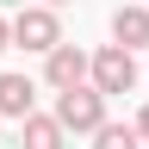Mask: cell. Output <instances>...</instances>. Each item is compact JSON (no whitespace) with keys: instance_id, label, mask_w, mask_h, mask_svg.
Segmentation results:
<instances>
[{"instance_id":"cell-1","label":"cell","mask_w":149,"mask_h":149,"mask_svg":"<svg viewBox=\"0 0 149 149\" xmlns=\"http://www.w3.org/2000/svg\"><path fill=\"white\" fill-rule=\"evenodd\" d=\"M56 118H62V130H68V137H93V130L106 124V93L93 87V81L62 87V93H56Z\"/></svg>"},{"instance_id":"cell-2","label":"cell","mask_w":149,"mask_h":149,"mask_svg":"<svg viewBox=\"0 0 149 149\" xmlns=\"http://www.w3.org/2000/svg\"><path fill=\"white\" fill-rule=\"evenodd\" d=\"M13 44H19V50H37V56H44L50 44H62V19H56L50 0H37V6H31V0L13 6Z\"/></svg>"},{"instance_id":"cell-3","label":"cell","mask_w":149,"mask_h":149,"mask_svg":"<svg viewBox=\"0 0 149 149\" xmlns=\"http://www.w3.org/2000/svg\"><path fill=\"white\" fill-rule=\"evenodd\" d=\"M93 87L106 93H130L137 87V50H124V44H106V50H93V74H87Z\"/></svg>"},{"instance_id":"cell-4","label":"cell","mask_w":149,"mask_h":149,"mask_svg":"<svg viewBox=\"0 0 149 149\" xmlns=\"http://www.w3.org/2000/svg\"><path fill=\"white\" fill-rule=\"evenodd\" d=\"M87 74H93V56H87V50H74L68 37H62V44H50V50H44V81H50L56 93H62V87H81Z\"/></svg>"},{"instance_id":"cell-5","label":"cell","mask_w":149,"mask_h":149,"mask_svg":"<svg viewBox=\"0 0 149 149\" xmlns=\"http://www.w3.org/2000/svg\"><path fill=\"white\" fill-rule=\"evenodd\" d=\"M19 124H25V130H19V143H25V149H68V130H62L56 112H25Z\"/></svg>"},{"instance_id":"cell-6","label":"cell","mask_w":149,"mask_h":149,"mask_svg":"<svg viewBox=\"0 0 149 149\" xmlns=\"http://www.w3.org/2000/svg\"><path fill=\"white\" fill-rule=\"evenodd\" d=\"M112 44L143 50L149 44V6H118V13H112Z\"/></svg>"},{"instance_id":"cell-7","label":"cell","mask_w":149,"mask_h":149,"mask_svg":"<svg viewBox=\"0 0 149 149\" xmlns=\"http://www.w3.org/2000/svg\"><path fill=\"white\" fill-rule=\"evenodd\" d=\"M25 112H37V87L25 74H0V118H25Z\"/></svg>"},{"instance_id":"cell-8","label":"cell","mask_w":149,"mask_h":149,"mask_svg":"<svg viewBox=\"0 0 149 149\" xmlns=\"http://www.w3.org/2000/svg\"><path fill=\"white\" fill-rule=\"evenodd\" d=\"M93 149H143V130L137 124H100V130H93Z\"/></svg>"},{"instance_id":"cell-9","label":"cell","mask_w":149,"mask_h":149,"mask_svg":"<svg viewBox=\"0 0 149 149\" xmlns=\"http://www.w3.org/2000/svg\"><path fill=\"white\" fill-rule=\"evenodd\" d=\"M0 50H13V19L0 13Z\"/></svg>"},{"instance_id":"cell-10","label":"cell","mask_w":149,"mask_h":149,"mask_svg":"<svg viewBox=\"0 0 149 149\" xmlns=\"http://www.w3.org/2000/svg\"><path fill=\"white\" fill-rule=\"evenodd\" d=\"M137 130H143V143H149V106H143V112H137Z\"/></svg>"},{"instance_id":"cell-11","label":"cell","mask_w":149,"mask_h":149,"mask_svg":"<svg viewBox=\"0 0 149 149\" xmlns=\"http://www.w3.org/2000/svg\"><path fill=\"white\" fill-rule=\"evenodd\" d=\"M0 6H25V0H0Z\"/></svg>"},{"instance_id":"cell-12","label":"cell","mask_w":149,"mask_h":149,"mask_svg":"<svg viewBox=\"0 0 149 149\" xmlns=\"http://www.w3.org/2000/svg\"><path fill=\"white\" fill-rule=\"evenodd\" d=\"M50 6H68V0H50Z\"/></svg>"},{"instance_id":"cell-13","label":"cell","mask_w":149,"mask_h":149,"mask_svg":"<svg viewBox=\"0 0 149 149\" xmlns=\"http://www.w3.org/2000/svg\"><path fill=\"white\" fill-rule=\"evenodd\" d=\"M143 149H149V143H143Z\"/></svg>"}]
</instances>
